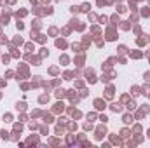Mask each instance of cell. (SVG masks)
<instances>
[]
</instances>
